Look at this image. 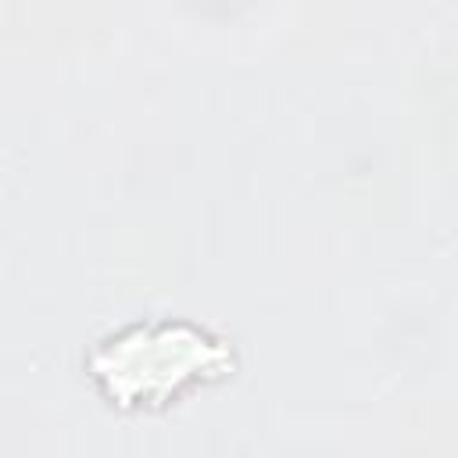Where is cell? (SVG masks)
<instances>
[{"instance_id":"obj_1","label":"cell","mask_w":458,"mask_h":458,"mask_svg":"<svg viewBox=\"0 0 458 458\" xmlns=\"http://www.w3.org/2000/svg\"><path fill=\"white\" fill-rule=\"evenodd\" d=\"M86 365L118 408H157L197 379L233 372V347L193 322H140L104 336Z\"/></svg>"}]
</instances>
